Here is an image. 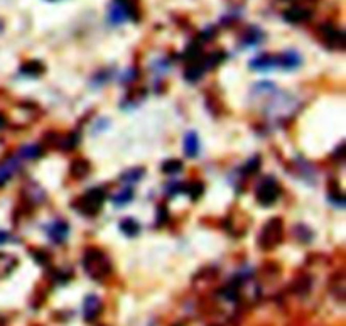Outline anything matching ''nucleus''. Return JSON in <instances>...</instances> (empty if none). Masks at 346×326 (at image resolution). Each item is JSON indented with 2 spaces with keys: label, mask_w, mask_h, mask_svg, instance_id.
<instances>
[{
  "label": "nucleus",
  "mask_w": 346,
  "mask_h": 326,
  "mask_svg": "<svg viewBox=\"0 0 346 326\" xmlns=\"http://www.w3.org/2000/svg\"><path fill=\"white\" fill-rule=\"evenodd\" d=\"M311 17V12L308 9H302V7H292L284 12V19L287 22H292V24H299V22H304Z\"/></svg>",
  "instance_id": "nucleus-9"
},
{
  "label": "nucleus",
  "mask_w": 346,
  "mask_h": 326,
  "mask_svg": "<svg viewBox=\"0 0 346 326\" xmlns=\"http://www.w3.org/2000/svg\"><path fill=\"white\" fill-rule=\"evenodd\" d=\"M44 71V66L41 64V63H27L24 68H22V73H26V75H29V76H39L41 73Z\"/></svg>",
  "instance_id": "nucleus-18"
},
{
  "label": "nucleus",
  "mask_w": 346,
  "mask_h": 326,
  "mask_svg": "<svg viewBox=\"0 0 346 326\" xmlns=\"http://www.w3.org/2000/svg\"><path fill=\"white\" fill-rule=\"evenodd\" d=\"M181 169H183V164H181L179 161H174V159L164 162V166H162V171L167 172V174H178Z\"/></svg>",
  "instance_id": "nucleus-19"
},
{
  "label": "nucleus",
  "mask_w": 346,
  "mask_h": 326,
  "mask_svg": "<svg viewBox=\"0 0 346 326\" xmlns=\"http://www.w3.org/2000/svg\"><path fill=\"white\" fill-rule=\"evenodd\" d=\"M84 269H86L88 275H92L93 279H103L106 274L110 272V264L103 255V252L98 250H88L84 255Z\"/></svg>",
  "instance_id": "nucleus-1"
},
{
  "label": "nucleus",
  "mask_w": 346,
  "mask_h": 326,
  "mask_svg": "<svg viewBox=\"0 0 346 326\" xmlns=\"http://www.w3.org/2000/svg\"><path fill=\"white\" fill-rule=\"evenodd\" d=\"M120 228H122V232L127 235V237H135V235L139 233V223L137 222H134V220H130V218H127V220H123L122 223H120Z\"/></svg>",
  "instance_id": "nucleus-17"
},
{
  "label": "nucleus",
  "mask_w": 346,
  "mask_h": 326,
  "mask_svg": "<svg viewBox=\"0 0 346 326\" xmlns=\"http://www.w3.org/2000/svg\"><path fill=\"white\" fill-rule=\"evenodd\" d=\"M68 233H70V227L63 220H56L48 227V237L51 238L53 244H63L66 240Z\"/></svg>",
  "instance_id": "nucleus-6"
},
{
  "label": "nucleus",
  "mask_w": 346,
  "mask_h": 326,
  "mask_svg": "<svg viewBox=\"0 0 346 326\" xmlns=\"http://www.w3.org/2000/svg\"><path fill=\"white\" fill-rule=\"evenodd\" d=\"M137 14L132 7V4L128 2V0H115V2L112 4L110 7V14H109V19L112 24H122V22H125L128 19H132L134 15Z\"/></svg>",
  "instance_id": "nucleus-3"
},
{
  "label": "nucleus",
  "mask_w": 346,
  "mask_h": 326,
  "mask_svg": "<svg viewBox=\"0 0 346 326\" xmlns=\"http://www.w3.org/2000/svg\"><path fill=\"white\" fill-rule=\"evenodd\" d=\"M260 39H262V32H260L257 27H252L250 31H248V34H247V37H245V42L248 44V46H253V44H257Z\"/></svg>",
  "instance_id": "nucleus-20"
},
{
  "label": "nucleus",
  "mask_w": 346,
  "mask_h": 326,
  "mask_svg": "<svg viewBox=\"0 0 346 326\" xmlns=\"http://www.w3.org/2000/svg\"><path fill=\"white\" fill-rule=\"evenodd\" d=\"M277 196H279V184H277L274 179H264L262 183L258 184L257 189V200L260 205L270 206L275 203Z\"/></svg>",
  "instance_id": "nucleus-4"
},
{
  "label": "nucleus",
  "mask_w": 346,
  "mask_h": 326,
  "mask_svg": "<svg viewBox=\"0 0 346 326\" xmlns=\"http://www.w3.org/2000/svg\"><path fill=\"white\" fill-rule=\"evenodd\" d=\"M325 31V39L331 44L333 48H343L344 46V34L341 31L334 29V27H326Z\"/></svg>",
  "instance_id": "nucleus-12"
},
{
  "label": "nucleus",
  "mask_w": 346,
  "mask_h": 326,
  "mask_svg": "<svg viewBox=\"0 0 346 326\" xmlns=\"http://www.w3.org/2000/svg\"><path fill=\"white\" fill-rule=\"evenodd\" d=\"M183 149L188 157H196L200 154V137H198L196 132H188L184 136V140H183Z\"/></svg>",
  "instance_id": "nucleus-7"
},
{
  "label": "nucleus",
  "mask_w": 346,
  "mask_h": 326,
  "mask_svg": "<svg viewBox=\"0 0 346 326\" xmlns=\"http://www.w3.org/2000/svg\"><path fill=\"white\" fill-rule=\"evenodd\" d=\"M277 59H279V66L284 70H296L300 64V61H302L296 51H286L284 54H280Z\"/></svg>",
  "instance_id": "nucleus-10"
},
{
  "label": "nucleus",
  "mask_w": 346,
  "mask_h": 326,
  "mask_svg": "<svg viewBox=\"0 0 346 326\" xmlns=\"http://www.w3.org/2000/svg\"><path fill=\"white\" fill-rule=\"evenodd\" d=\"M280 222L279 220H272L270 223H267V227L264 228V233L260 240H262L264 247H274L277 242L280 240Z\"/></svg>",
  "instance_id": "nucleus-5"
},
{
  "label": "nucleus",
  "mask_w": 346,
  "mask_h": 326,
  "mask_svg": "<svg viewBox=\"0 0 346 326\" xmlns=\"http://www.w3.org/2000/svg\"><path fill=\"white\" fill-rule=\"evenodd\" d=\"M17 167H19V159H10L4 162V164H0V186H4L14 176Z\"/></svg>",
  "instance_id": "nucleus-11"
},
{
  "label": "nucleus",
  "mask_w": 346,
  "mask_h": 326,
  "mask_svg": "<svg viewBox=\"0 0 346 326\" xmlns=\"http://www.w3.org/2000/svg\"><path fill=\"white\" fill-rule=\"evenodd\" d=\"M100 311V299L96 296H90L86 297V302H84V314L86 318H95V314Z\"/></svg>",
  "instance_id": "nucleus-15"
},
{
  "label": "nucleus",
  "mask_w": 346,
  "mask_h": 326,
  "mask_svg": "<svg viewBox=\"0 0 346 326\" xmlns=\"http://www.w3.org/2000/svg\"><path fill=\"white\" fill-rule=\"evenodd\" d=\"M10 233L7 232H0V244H5V242H10Z\"/></svg>",
  "instance_id": "nucleus-22"
},
{
  "label": "nucleus",
  "mask_w": 346,
  "mask_h": 326,
  "mask_svg": "<svg viewBox=\"0 0 346 326\" xmlns=\"http://www.w3.org/2000/svg\"><path fill=\"white\" fill-rule=\"evenodd\" d=\"M250 66L253 70H258V71H269L272 68H277L279 66V59L274 58V56H258V58H255L253 61H250Z\"/></svg>",
  "instance_id": "nucleus-8"
},
{
  "label": "nucleus",
  "mask_w": 346,
  "mask_h": 326,
  "mask_svg": "<svg viewBox=\"0 0 346 326\" xmlns=\"http://www.w3.org/2000/svg\"><path fill=\"white\" fill-rule=\"evenodd\" d=\"M17 266V258L7 254H0V277H5L7 274L14 271Z\"/></svg>",
  "instance_id": "nucleus-14"
},
{
  "label": "nucleus",
  "mask_w": 346,
  "mask_h": 326,
  "mask_svg": "<svg viewBox=\"0 0 346 326\" xmlns=\"http://www.w3.org/2000/svg\"><path fill=\"white\" fill-rule=\"evenodd\" d=\"M42 154V149L41 145L37 144H29V145H24L20 150H19V157L24 161H32V159H37L39 156Z\"/></svg>",
  "instance_id": "nucleus-13"
},
{
  "label": "nucleus",
  "mask_w": 346,
  "mask_h": 326,
  "mask_svg": "<svg viewBox=\"0 0 346 326\" xmlns=\"http://www.w3.org/2000/svg\"><path fill=\"white\" fill-rule=\"evenodd\" d=\"M2 123H4V119H2V117H0V127H2Z\"/></svg>",
  "instance_id": "nucleus-23"
},
{
  "label": "nucleus",
  "mask_w": 346,
  "mask_h": 326,
  "mask_svg": "<svg viewBox=\"0 0 346 326\" xmlns=\"http://www.w3.org/2000/svg\"><path fill=\"white\" fill-rule=\"evenodd\" d=\"M140 178H142V169H132L123 174V181H130V183L137 181Z\"/></svg>",
  "instance_id": "nucleus-21"
},
{
  "label": "nucleus",
  "mask_w": 346,
  "mask_h": 326,
  "mask_svg": "<svg viewBox=\"0 0 346 326\" xmlns=\"http://www.w3.org/2000/svg\"><path fill=\"white\" fill-rule=\"evenodd\" d=\"M103 200H105V191L101 188H95L79 200L78 208L84 215H95V213L100 210V206L103 205Z\"/></svg>",
  "instance_id": "nucleus-2"
},
{
  "label": "nucleus",
  "mask_w": 346,
  "mask_h": 326,
  "mask_svg": "<svg viewBox=\"0 0 346 326\" xmlns=\"http://www.w3.org/2000/svg\"><path fill=\"white\" fill-rule=\"evenodd\" d=\"M132 196H134L132 188L127 186V188H123L118 194L113 196V203H115L117 206H123V205H127L128 201H132Z\"/></svg>",
  "instance_id": "nucleus-16"
}]
</instances>
